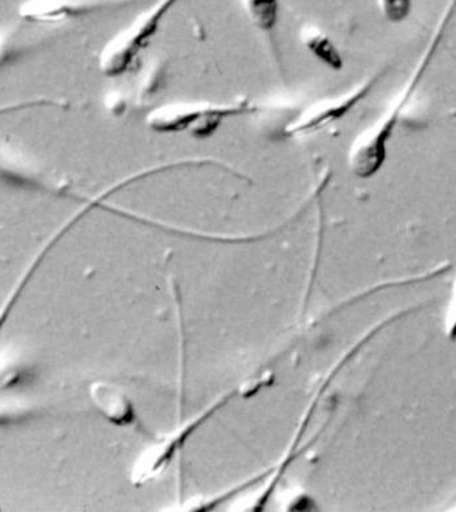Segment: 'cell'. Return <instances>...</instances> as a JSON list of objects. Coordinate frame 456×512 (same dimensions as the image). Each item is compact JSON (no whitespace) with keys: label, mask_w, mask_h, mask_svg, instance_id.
I'll return each mask as SVG.
<instances>
[{"label":"cell","mask_w":456,"mask_h":512,"mask_svg":"<svg viewBox=\"0 0 456 512\" xmlns=\"http://www.w3.org/2000/svg\"><path fill=\"white\" fill-rule=\"evenodd\" d=\"M175 0H164L155 10L132 24L128 30L120 32L106 44L99 56V68L108 78H120L134 70L140 56L150 46L159 30L163 16L170 10Z\"/></svg>","instance_id":"obj_3"},{"label":"cell","mask_w":456,"mask_h":512,"mask_svg":"<svg viewBox=\"0 0 456 512\" xmlns=\"http://www.w3.org/2000/svg\"><path fill=\"white\" fill-rule=\"evenodd\" d=\"M95 8V4L78 0H27L19 8V15L27 22L52 24L66 22Z\"/></svg>","instance_id":"obj_5"},{"label":"cell","mask_w":456,"mask_h":512,"mask_svg":"<svg viewBox=\"0 0 456 512\" xmlns=\"http://www.w3.org/2000/svg\"><path fill=\"white\" fill-rule=\"evenodd\" d=\"M263 110V106L246 99L234 103H172L152 110L146 126L156 134H188L194 139H208L227 119Z\"/></svg>","instance_id":"obj_2"},{"label":"cell","mask_w":456,"mask_h":512,"mask_svg":"<svg viewBox=\"0 0 456 512\" xmlns=\"http://www.w3.org/2000/svg\"><path fill=\"white\" fill-rule=\"evenodd\" d=\"M442 31L443 23L435 32L434 38L428 44L426 51L423 52L422 58L416 63L414 71L408 78L406 86L400 91L398 98L392 102L391 106L372 126L360 132L354 143L351 144L347 158L348 170L356 178H374L382 170L387 160L388 146H390L392 136H394L395 128L398 126L400 118H402L404 108L410 103L414 92L418 90L419 84L422 82L432 58H434L436 47H438L440 38H442Z\"/></svg>","instance_id":"obj_1"},{"label":"cell","mask_w":456,"mask_h":512,"mask_svg":"<svg viewBox=\"0 0 456 512\" xmlns=\"http://www.w3.org/2000/svg\"><path fill=\"white\" fill-rule=\"evenodd\" d=\"M384 18L391 23H400L411 12V0H376Z\"/></svg>","instance_id":"obj_7"},{"label":"cell","mask_w":456,"mask_h":512,"mask_svg":"<svg viewBox=\"0 0 456 512\" xmlns=\"http://www.w3.org/2000/svg\"><path fill=\"white\" fill-rule=\"evenodd\" d=\"M379 80L380 74L371 76L344 94L328 96L310 104L284 126L280 136L284 139L302 138L334 126L370 95Z\"/></svg>","instance_id":"obj_4"},{"label":"cell","mask_w":456,"mask_h":512,"mask_svg":"<svg viewBox=\"0 0 456 512\" xmlns=\"http://www.w3.org/2000/svg\"><path fill=\"white\" fill-rule=\"evenodd\" d=\"M302 42L308 52L323 66L330 70L339 71L344 66L342 54L324 32L318 30H310L304 32Z\"/></svg>","instance_id":"obj_6"}]
</instances>
